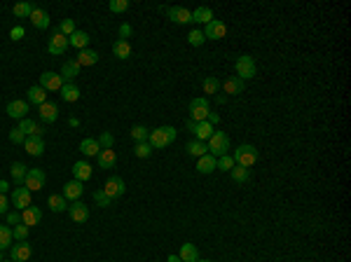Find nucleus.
I'll use <instances>...</instances> for the list:
<instances>
[{
	"instance_id": "1a4fd4ad",
	"label": "nucleus",
	"mask_w": 351,
	"mask_h": 262,
	"mask_svg": "<svg viewBox=\"0 0 351 262\" xmlns=\"http://www.w3.org/2000/svg\"><path fill=\"white\" fill-rule=\"evenodd\" d=\"M68 215L73 222H87L89 218V206L82 202H70L68 204Z\"/></svg>"
},
{
	"instance_id": "a878e982",
	"label": "nucleus",
	"mask_w": 351,
	"mask_h": 262,
	"mask_svg": "<svg viewBox=\"0 0 351 262\" xmlns=\"http://www.w3.org/2000/svg\"><path fill=\"white\" fill-rule=\"evenodd\" d=\"M178 257H181V262H197L199 260V250H197L195 243H183Z\"/></svg>"
},
{
	"instance_id": "9d476101",
	"label": "nucleus",
	"mask_w": 351,
	"mask_h": 262,
	"mask_svg": "<svg viewBox=\"0 0 351 262\" xmlns=\"http://www.w3.org/2000/svg\"><path fill=\"white\" fill-rule=\"evenodd\" d=\"M10 199H12V204L17 206V211L28 209V206H31V190H26L24 185H21V188H14Z\"/></svg>"
},
{
	"instance_id": "ddd939ff",
	"label": "nucleus",
	"mask_w": 351,
	"mask_h": 262,
	"mask_svg": "<svg viewBox=\"0 0 351 262\" xmlns=\"http://www.w3.org/2000/svg\"><path fill=\"white\" fill-rule=\"evenodd\" d=\"M77 73H80V63L77 61H66L59 75H61V80H63V84H73Z\"/></svg>"
},
{
	"instance_id": "37998d69",
	"label": "nucleus",
	"mask_w": 351,
	"mask_h": 262,
	"mask_svg": "<svg viewBox=\"0 0 351 262\" xmlns=\"http://www.w3.org/2000/svg\"><path fill=\"white\" fill-rule=\"evenodd\" d=\"M19 19H24V17H31V12H33V5L31 3H19V5H14V10H12Z\"/></svg>"
},
{
	"instance_id": "423d86ee",
	"label": "nucleus",
	"mask_w": 351,
	"mask_h": 262,
	"mask_svg": "<svg viewBox=\"0 0 351 262\" xmlns=\"http://www.w3.org/2000/svg\"><path fill=\"white\" fill-rule=\"evenodd\" d=\"M45 181H47V176H45L42 168H28L26 178H24V188L31 190V192H35V190H42Z\"/></svg>"
},
{
	"instance_id": "dca6fc26",
	"label": "nucleus",
	"mask_w": 351,
	"mask_h": 262,
	"mask_svg": "<svg viewBox=\"0 0 351 262\" xmlns=\"http://www.w3.org/2000/svg\"><path fill=\"white\" fill-rule=\"evenodd\" d=\"M38 115H40V120L45 122V124H52V122L59 120V108H56V103H42L40 108H38Z\"/></svg>"
},
{
	"instance_id": "a18cd8bd",
	"label": "nucleus",
	"mask_w": 351,
	"mask_h": 262,
	"mask_svg": "<svg viewBox=\"0 0 351 262\" xmlns=\"http://www.w3.org/2000/svg\"><path fill=\"white\" fill-rule=\"evenodd\" d=\"M26 236H28V227L24 225V222L12 227V239H17V241H26Z\"/></svg>"
},
{
	"instance_id": "6e6552de",
	"label": "nucleus",
	"mask_w": 351,
	"mask_h": 262,
	"mask_svg": "<svg viewBox=\"0 0 351 262\" xmlns=\"http://www.w3.org/2000/svg\"><path fill=\"white\" fill-rule=\"evenodd\" d=\"M103 192H106V195H108V199L113 202V199H117V197H122L124 192H127V185H124V181H122V178L113 176V178H108V181H106V188H103Z\"/></svg>"
},
{
	"instance_id": "338daca9",
	"label": "nucleus",
	"mask_w": 351,
	"mask_h": 262,
	"mask_svg": "<svg viewBox=\"0 0 351 262\" xmlns=\"http://www.w3.org/2000/svg\"><path fill=\"white\" fill-rule=\"evenodd\" d=\"M3 262H14V260H3Z\"/></svg>"
},
{
	"instance_id": "f3484780",
	"label": "nucleus",
	"mask_w": 351,
	"mask_h": 262,
	"mask_svg": "<svg viewBox=\"0 0 351 262\" xmlns=\"http://www.w3.org/2000/svg\"><path fill=\"white\" fill-rule=\"evenodd\" d=\"M24 148H26L28 155L40 157L42 152H45V143H42L40 136H26V141H24Z\"/></svg>"
},
{
	"instance_id": "864d4df0",
	"label": "nucleus",
	"mask_w": 351,
	"mask_h": 262,
	"mask_svg": "<svg viewBox=\"0 0 351 262\" xmlns=\"http://www.w3.org/2000/svg\"><path fill=\"white\" fill-rule=\"evenodd\" d=\"M10 141H12L14 145H19V143H21V145H24V141H26V136H24V131H21V129L17 127V129H12V131H10Z\"/></svg>"
},
{
	"instance_id": "c756f323",
	"label": "nucleus",
	"mask_w": 351,
	"mask_h": 262,
	"mask_svg": "<svg viewBox=\"0 0 351 262\" xmlns=\"http://www.w3.org/2000/svg\"><path fill=\"white\" fill-rule=\"evenodd\" d=\"M68 45H73L75 49H87V45H89V33H84V31H75V33L68 38Z\"/></svg>"
},
{
	"instance_id": "c85d7f7f",
	"label": "nucleus",
	"mask_w": 351,
	"mask_h": 262,
	"mask_svg": "<svg viewBox=\"0 0 351 262\" xmlns=\"http://www.w3.org/2000/svg\"><path fill=\"white\" fill-rule=\"evenodd\" d=\"M19 129L24 131V136H42V131L45 129L38 127L33 120H28V117H24V120H19Z\"/></svg>"
},
{
	"instance_id": "4d7b16f0",
	"label": "nucleus",
	"mask_w": 351,
	"mask_h": 262,
	"mask_svg": "<svg viewBox=\"0 0 351 262\" xmlns=\"http://www.w3.org/2000/svg\"><path fill=\"white\" fill-rule=\"evenodd\" d=\"M129 35H131V26H129V24H122L120 26V40H127Z\"/></svg>"
},
{
	"instance_id": "79ce46f5",
	"label": "nucleus",
	"mask_w": 351,
	"mask_h": 262,
	"mask_svg": "<svg viewBox=\"0 0 351 262\" xmlns=\"http://www.w3.org/2000/svg\"><path fill=\"white\" fill-rule=\"evenodd\" d=\"M202 87H204V94H218V89H220V80H218V77H206Z\"/></svg>"
},
{
	"instance_id": "412c9836",
	"label": "nucleus",
	"mask_w": 351,
	"mask_h": 262,
	"mask_svg": "<svg viewBox=\"0 0 351 262\" xmlns=\"http://www.w3.org/2000/svg\"><path fill=\"white\" fill-rule=\"evenodd\" d=\"M31 246H28L26 241H19V243H14L12 246V260L14 262H26L28 257H31Z\"/></svg>"
},
{
	"instance_id": "72a5a7b5",
	"label": "nucleus",
	"mask_w": 351,
	"mask_h": 262,
	"mask_svg": "<svg viewBox=\"0 0 351 262\" xmlns=\"http://www.w3.org/2000/svg\"><path fill=\"white\" fill-rule=\"evenodd\" d=\"M225 94H241L243 92V80H239V77H227V80H225Z\"/></svg>"
},
{
	"instance_id": "7c9ffc66",
	"label": "nucleus",
	"mask_w": 351,
	"mask_h": 262,
	"mask_svg": "<svg viewBox=\"0 0 351 262\" xmlns=\"http://www.w3.org/2000/svg\"><path fill=\"white\" fill-rule=\"evenodd\" d=\"M216 157L213 155H204L199 157V161H197V171L199 173H211V171H216Z\"/></svg>"
},
{
	"instance_id": "0e129e2a",
	"label": "nucleus",
	"mask_w": 351,
	"mask_h": 262,
	"mask_svg": "<svg viewBox=\"0 0 351 262\" xmlns=\"http://www.w3.org/2000/svg\"><path fill=\"white\" fill-rule=\"evenodd\" d=\"M0 262H3V250H0Z\"/></svg>"
},
{
	"instance_id": "f257e3e1",
	"label": "nucleus",
	"mask_w": 351,
	"mask_h": 262,
	"mask_svg": "<svg viewBox=\"0 0 351 262\" xmlns=\"http://www.w3.org/2000/svg\"><path fill=\"white\" fill-rule=\"evenodd\" d=\"M176 131L173 127H157V129H152L150 131V136H148V143H150V148H166L169 143H173L176 141Z\"/></svg>"
},
{
	"instance_id": "2f4dec72",
	"label": "nucleus",
	"mask_w": 351,
	"mask_h": 262,
	"mask_svg": "<svg viewBox=\"0 0 351 262\" xmlns=\"http://www.w3.org/2000/svg\"><path fill=\"white\" fill-rule=\"evenodd\" d=\"M61 99L66 103H75L80 99V89L75 87V84H63V87H61Z\"/></svg>"
},
{
	"instance_id": "69168bd1",
	"label": "nucleus",
	"mask_w": 351,
	"mask_h": 262,
	"mask_svg": "<svg viewBox=\"0 0 351 262\" xmlns=\"http://www.w3.org/2000/svg\"><path fill=\"white\" fill-rule=\"evenodd\" d=\"M197 262H211V260H197Z\"/></svg>"
},
{
	"instance_id": "20e7f679",
	"label": "nucleus",
	"mask_w": 351,
	"mask_h": 262,
	"mask_svg": "<svg viewBox=\"0 0 351 262\" xmlns=\"http://www.w3.org/2000/svg\"><path fill=\"white\" fill-rule=\"evenodd\" d=\"M209 152L213 157H223L227 155V150H230V138H227V134L225 131H213V136L209 138Z\"/></svg>"
},
{
	"instance_id": "6ab92c4d",
	"label": "nucleus",
	"mask_w": 351,
	"mask_h": 262,
	"mask_svg": "<svg viewBox=\"0 0 351 262\" xmlns=\"http://www.w3.org/2000/svg\"><path fill=\"white\" fill-rule=\"evenodd\" d=\"M28 113V103L26 101H10L7 103V115L14 120H24Z\"/></svg>"
},
{
	"instance_id": "13d9d810",
	"label": "nucleus",
	"mask_w": 351,
	"mask_h": 262,
	"mask_svg": "<svg viewBox=\"0 0 351 262\" xmlns=\"http://www.w3.org/2000/svg\"><path fill=\"white\" fill-rule=\"evenodd\" d=\"M7 209H10V202L5 195H0V213H7Z\"/></svg>"
},
{
	"instance_id": "6e6d98bb",
	"label": "nucleus",
	"mask_w": 351,
	"mask_h": 262,
	"mask_svg": "<svg viewBox=\"0 0 351 262\" xmlns=\"http://www.w3.org/2000/svg\"><path fill=\"white\" fill-rule=\"evenodd\" d=\"M10 38H12V40H21V38H24V28H21V26H14L12 31H10Z\"/></svg>"
},
{
	"instance_id": "e433bc0d",
	"label": "nucleus",
	"mask_w": 351,
	"mask_h": 262,
	"mask_svg": "<svg viewBox=\"0 0 351 262\" xmlns=\"http://www.w3.org/2000/svg\"><path fill=\"white\" fill-rule=\"evenodd\" d=\"M75 61L80 63V68H82V66H94L96 61H99V54H96V52H92V49H82V52H80V56H77V59H75Z\"/></svg>"
},
{
	"instance_id": "a19ab883",
	"label": "nucleus",
	"mask_w": 351,
	"mask_h": 262,
	"mask_svg": "<svg viewBox=\"0 0 351 262\" xmlns=\"http://www.w3.org/2000/svg\"><path fill=\"white\" fill-rule=\"evenodd\" d=\"M148 136H150V129L143 127V124H138V127L131 129V138H134L136 143H145L148 141Z\"/></svg>"
},
{
	"instance_id": "393cba45",
	"label": "nucleus",
	"mask_w": 351,
	"mask_h": 262,
	"mask_svg": "<svg viewBox=\"0 0 351 262\" xmlns=\"http://www.w3.org/2000/svg\"><path fill=\"white\" fill-rule=\"evenodd\" d=\"M28 103H33V106L40 108L42 103H47V92H45L40 84L31 87V89H28Z\"/></svg>"
},
{
	"instance_id": "4be33fe9",
	"label": "nucleus",
	"mask_w": 351,
	"mask_h": 262,
	"mask_svg": "<svg viewBox=\"0 0 351 262\" xmlns=\"http://www.w3.org/2000/svg\"><path fill=\"white\" fill-rule=\"evenodd\" d=\"M70 171H73L75 181H80V183H84V181H89V178H92V166H89L87 161H75Z\"/></svg>"
},
{
	"instance_id": "603ef678",
	"label": "nucleus",
	"mask_w": 351,
	"mask_h": 262,
	"mask_svg": "<svg viewBox=\"0 0 351 262\" xmlns=\"http://www.w3.org/2000/svg\"><path fill=\"white\" fill-rule=\"evenodd\" d=\"M94 202L99 204L101 209H108L110 204H113V202H110V199H108V195L103 192V190H96V192H94Z\"/></svg>"
},
{
	"instance_id": "49530a36",
	"label": "nucleus",
	"mask_w": 351,
	"mask_h": 262,
	"mask_svg": "<svg viewBox=\"0 0 351 262\" xmlns=\"http://www.w3.org/2000/svg\"><path fill=\"white\" fill-rule=\"evenodd\" d=\"M204 40H206V38H204V31H197V28L188 35V42L192 45V47H202Z\"/></svg>"
},
{
	"instance_id": "bb28decb",
	"label": "nucleus",
	"mask_w": 351,
	"mask_h": 262,
	"mask_svg": "<svg viewBox=\"0 0 351 262\" xmlns=\"http://www.w3.org/2000/svg\"><path fill=\"white\" fill-rule=\"evenodd\" d=\"M80 152L84 157H99L101 145H99V141H94V138H84V141L80 143Z\"/></svg>"
},
{
	"instance_id": "9b49d317",
	"label": "nucleus",
	"mask_w": 351,
	"mask_h": 262,
	"mask_svg": "<svg viewBox=\"0 0 351 262\" xmlns=\"http://www.w3.org/2000/svg\"><path fill=\"white\" fill-rule=\"evenodd\" d=\"M68 49V38L61 33H54L52 38H49L47 42V52L52 54V56H61V54Z\"/></svg>"
},
{
	"instance_id": "39448f33",
	"label": "nucleus",
	"mask_w": 351,
	"mask_h": 262,
	"mask_svg": "<svg viewBox=\"0 0 351 262\" xmlns=\"http://www.w3.org/2000/svg\"><path fill=\"white\" fill-rule=\"evenodd\" d=\"M234 68H236V77H239V80H250V77L255 75V59L248 56V54H243V56L236 59Z\"/></svg>"
},
{
	"instance_id": "bf43d9fd",
	"label": "nucleus",
	"mask_w": 351,
	"mask_h": 262,
	"mask_svg": "<svg viewBox=\"0 0 351 262\" xmlns=\"http://www.w3.org/2000/svg\"><path fill=\"white\" fill-rule=\"evenodd\" d=\"M206 122H209L211 127H216L218 122H220V117H218V115H216V113H209V117H206Z\"/></svg>"
},
{
	"instance_id": "052dcab7",
	"label": "nucleus",
	"mask_w": 351,
	"mask_h": 262,
	"mask_svg": "<svg viewBox=\"0 0 351 262\" xmlns=\"http://www.w3.org/2000/svg\"><path fill=\"white\" fill-rule=\"evenodd\" d=\"M7 190H10V185H7L5 181H0V195H5Z\"/></svg>"
},
{
	"instance_id": "e2e57ef3",
	"label": "nucleus",
	"mask_w": 351,
	"mask_h": 262,
	"mask_svg": "<svg viewBox=\"0 0 351 262\" xmlns=\"http://www.w3.org/2000/svg\"><path fill=\"white\" fill-rule=\"evenodd\" d=\"M166 262H181V257H178V255H169V260H166Z\"/></svg>"
},
{
	"instance_id": "8fccbe9b",
	"label": "nucleus",
	"mask_w": 351,
	"mask_h": 262,
	"mask_svg": "<svg viewBox=\"0 0 351 262\" xmlns=\"http://www.w3.org/2000/svg\"><path fill=\"white\" fill-rule=\"evenodd\" d=\"M108 10H110V12H127V10H129V0H110Z\"/></svg>"
},
{
	"instance_id": "c9c22d12",
	"label": "nucleus",
	"mask_w": 351,
	"mask_h": 262,
	"mask_svg": "<svg viewBox=\"0 0 351 262\" xmlns=\"http://www.w3.org/2000/svg\"><path fill=\"white\" fill-rule=\"evenodd\" d=\"M113 52H115L117 59H129L131 56V45H129V40H115Z\"/></svg>"
},
{
	"instance_id": "473e14b6",
	"label": "nucleus",
	"mask_w": 351,
	"mask_h": 262,
	"mask_svg": "<svg viewBox=\"0 0 351 262\" xmlns=\"http://www.w3.org/2000/svg\"><path fill=\"white\" fill-rule=\"evenodd\" d=\"M10 171H12V181L17 183V188H19V185H24V178H26L28 168L24 166V164H21V161H14V164H12V168H10Z\"/></svg>"
},
{
	"instance_id": "f03ea898",
	"label": "nucleus",
	"mask_w": 351,
	"mask_h": 262,
	"mask_svg": "<svg viewBox=\"0 0 351 262\" xmlns=\"http://www.w3.org/2000/svg\"><path fill=\"white\" fill-rule=\"evenodd\" d=\"M232 159H234L236 166L250 168L257 161V148H255V145H248V143H246V145H239V148L234 150Z\"/></svg>"
},
{
	"instance_id": "de8ad7c7",
	"label": "nucleus",
	"mask_w": 351,
	"mask_h": 262,
	"mask_svg": "<svg viewBox=\"0 0 351 262\" xmlns=\"http://www.w3.org/2000/svg\"><path fill=\"white\" fill-rule=\"evenodd\" d=\"M113 143H115V138H113L110 131H103V134L99 136V145H101V150H110L113 148Z\"/></svg>"
},
{
	"instance_id": "ea45409f",
	"label": "nucleus",
	"mask_w": 351,
	"mask_h": 262,
	"mask_svg": "<svg viewBox=\"0 0 351 262\" xmlns=\"http://www.w3.org/2000/svg\"><path fill=\"white\" fill-rule=\"evenodd\" d=\"M7 246H12V227L0 225V250H5Z\"/></svg>"
},
{
	"instance_id": "5fc2aeb1",
	"label": "nucleus",
	"mask_w": 351,
	"mask_h": 262,
	"mask_svg": "<svg viewBox=\"0 0 351 262\" xmlns=\"http://www.w3.org/2000/svg\"><path fill=\"white\" fill-rule=\"evenodd\" d=\"M19 222H21L19 211H7V225H19Z\"/></svg>"
},
{
	"instance_id": "2eb2a0df",
	"label": "nucleus",
	"mask_w": 351,
	"mask_h": 262,
	"mask_svg": "<svg viewBox=\"0 0 351 262\" xmlns=\"http://www.w3.org/2000/svg\"><path fill=\"white\" fill-rule=\"evenodd\" d=\"M40 220H42V211L38 209V206H28V209L21 211V222H24L28 229L35 227Z\"/></svg>"
},
{
	"instance_id": "4468645a",
	"label": "nucleus",
	"mask_w": 351,
	"mask_h": 262,
	"mask_svg": "<svg viewBox=\"0 0 351 262\" xmlns=\"http://www.w3.org/2000/svg\"><path fill=\"white\" fill-rule=\"evenodd\" d=\"M82 192H84V188H82L80 181H68L66 185H63V197H66V202H80Z\"/></svg>"
},
{
	"instance_id": "09e8293b",
	"label": "nucleus",
	"mask_w": 351,
	"mask_h": 262,
	"mask_svg": "<svg viewBox=\"0 0 351 262\" xmlns=\"http://www.w3.org/2000/svg\"><path fill=\"white\" fill-rule=\"evenodd\" d=\"M59 33H61V35H66V38H70V35L75 33V24H73V19H63V21H61Z\"/></svg>"
},
{
	"instance_id": "7ed1b4c3",
	"label": "nucleus",
	"mask_w": 351,
	"mask_h": 262,
	"mask_svg": "<svg viewBox=\"0 0 351 262\" xmlns=\"http://www.w3.org/2000/svg\"><path fill=\"white\" fill-rule=\"evenodd\" d=\"M209 113H211V106L206 96H197V99L190 101V120L192 122H206Z\"/></svg>"
},
{
	"instance_id": "0eeeda50",
	"label": "nucleus",
	"mask_w": 351,
	"mask_h": 262,
	"mask_svg": "<svg viewBox=\"0 0 351 262\" xmlns=\"http://www.w3.org/2000/svg\"><path fill=\"white\" fill-rule=\"evenodd\" d=\"M40 87L45 89V92H61L63 80H61V75L54 73V70H45V73L40 75Z\"/></svg>"
},
{
	"instance_id": "680f3d73",
	"label": "nucleus",
	"mask_w": 351,
	"mask_h": 262,
	"mask_svg": "<svg viewBox=\"0 0 351 262\" xmlns=\"http://www.w3.org/2000/svg\"><path fill=\"white\" fill-rule=\"evenodd\" d=\"M68 124H70V127H80V120H77V117H70V120H68Z\"/></svg>"
},
{
	"instance_id": "4c0bfd02",
	"label": "nucleus",
	"mask_w": 351,
	"mask_h": 262,
	"mask_svg": "<svg viewBox=\"0 0 351 262\" xmlns=\"http://www.w3.org/2000/svg\"><path fill=\"white\" fill-rule=\"evenodd\" d=\"M230 176H232V181H234V183H239V185H243V183H248V178H250V171H248V168L236 166V164H234V168H232V171H230Z\"/></svg>"
},
{
	"instance_id": "58836bf2",
	"label": "nucleus",
	"mask_w": 351,
	"mask_h": 262,
	"mask_svg": "<svg viewBox=\"0 0 351 262\" xmlns=\"http://www.w3.org/2000/svg\"><path fill=\"white\" fill-rule=\"evenodd\" d=\"M185 150H188V155H192V157H204L209 148H206V143L204 141H192V143H188V148Z\"/></svg>"
},
{
	"instance_id": "c03bdc74",
	"label": "nucleus",
	"mask_w": 351,
	"mask_h": 262,
	"mask_svg": "<svg viewBox=\"0 0 351 262\" xmlns=\"http://www.w3.org/2000/svg\"><path fill=\"white\" fill-rule=\"evenodd\" d=\"M216 168H220V171H232V168H234V159H232V155H223V157H218V161H216Z\"/></svg>"
},
{
	"instance_id": "3c124183",
	"label": "nucleus",
	"mask_w": 351,
	"mask_h": 262,
	"mask_svg": "<svg viewBox=\"0 0 351 262\" xmlns=\"http://www.w3.org/2000/svg\"><path fill=\"white\" fill-rule=\"evenodd\" d=\"M136 157H141V159H145V157H150V152H152V148H150V143H136Z\"/></svg>"
},
{
	"instance_id": "b1692460",
	"label": "nucleus",
	"mask_w": 351,
	"mask_h": 262,
	"mask_svg": "<svg viewBox=\"0 0 351 262\" xmlns=\"http://www.w3.org/2000/svg\"><path fill=\"white\" fill-rule=\"evenodd\" d=\"M96 161H99V168H113V166H115V161H117L115 150H113V148H110V150H101L99 157H96Z\"/></svg>"
},
{
	"instance_id": "f8f14e48",
	"label": "nucleus",
	"mask_w": 351,
	"mask_h": 262,
	"mask_svg": "<svg viewBox=\"0 0 351 262\" xmlns=\"http://www.w3.org/2000/svg\"><path fill=\"white\" fill-rule=\"evenodd\" d=\"M227 35V26H225L223 21L213 19L211 24H206V31H204V38H209V40H220Z\"/></svg>"
},
{
	"instance_id": "a211bd4d",
	"label": "nucleus",
	"mask_w": 351,
	"mask_h": 262,
	"mask_svg": "<svg viewBox=\"0 0 351 262\" xmlns=\"http://www.w3.org/2000/svg\"><path fill=\"white\" fill-rule=\"evenodd\" d=\"M169 19L173 24H190L192 21V12L188 7H169Z\"/></svg>"
},
{
	"instance_id": "cd10ccee",
	"label": "nucleus",
	"mask_w": 351,
	"mask_h": 262,
	"mask_svg": "<svg viewBox=\"0 0 351 262\" xmlns=\"http://www.w3.org/2000/svg\"><path fill=\"white\" fill-rule=\"evenodd\" d=\"M192 21L195 24H211L213 21V10L211 7H197L195 12H192Z\"/></svg>"
},
{
	"instance_id": "5701e85b",
	"label": "nucleus",
	"mask_w": 351,
	"mask_h": 262,
	"mask_svg": "<svg viewBox=\"0 0 351 262\" xmlns=\"http://www.w3.org/2000/svg\"><path fill=\"white\" fill-rule=\"evenodd\" d=\"M28 19L33 21L35 28H47L49 26V14L42 10V7H33V12H31V17Z\"/></svg>"
},
{
	"instance_id": "aec40b11",
	"label": "nucleus",
	"mask_w": 351,
	"mask_h": 262,
	"mask_svg": "<svg viewBox=\"0 0 351 262\" xmlns=\"http://www.w3.org/2000/svg\"><path fill=\"white\" fill-rule=\"evenodd\" d=\"M213 131H216V129L211 127L209 122H197L195 124V129H192V134H195V141H209L211 136H213Z\"/></svg>"
},
{
	"instance_id": "f704fd0d",
	"label": "nucleus",
	"mask_w": 351,
	"mask_h": 262,
	"mask_svg": "<svg viewBox=\"0 0 351 262\" xmlns=\"http://www.w3.org/2000/svg\"><path fill=\"white\" fill-rule=\"evenodd\" d=\"M49 204V209L54 211V213H61V211H68V202H66V197L63 195H52L47 199Z\"/></svg>"
}]
</instances>
